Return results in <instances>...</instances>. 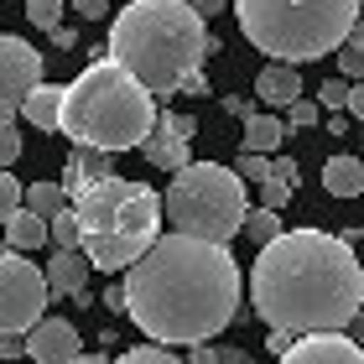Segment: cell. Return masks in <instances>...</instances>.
Listing matches in <instances>:
<instances>
[{
  "label": "cell",
  "instance_id": "obj_44",
  "mask_svg": "<svg viewBox=\"0 0 364 364\" xmlns=\"http://www.w3.org/2000/svg\"><path fill=\"white\" fill-rule=\"evenodd\" d=\"M73 364H109V359H105V354H78Z\"/></svg>",
  "mask_w": 364,
  "mask_h": 364
},
{
  "label": "cell",
  "instance_id": "obj_33",
  "mask_svg": "<svg viewBox=\"0 0 364 364\" xmlns=\"http://www.w3.org/2000/svg\"><path fill=\"white\" fill-rule=\"evenodd\" d=\"M156 120H161V125H167V130H177V136H182V141H193V130H198V125L188 120V114H156Z\"/></svg>",
  "mask_w": 364,
  "mask_h": 364
},
{
  "label": "cell",
  "instance_id": "obj_42",
  "mask_svg": "<svg viewBox=\"0 0 364 364\" xmlns=\"http://www.w3.org/2000/svg\"><path fill=\"white\" fill-rule=\"evenodd\" d=\"M182 89H188V94H208V73H193V78H188Z\"/></svg>",
  "mask_w": 364,
  "mask_h": 364
},
{
  "label": "cell",
  "instance_id": "obj_18",
  "mask_svg": "<svg viewBox=\"0 0 364 364\" xmlns=\"http://www.w3.org/2000/svg\"><path fill=\"white\" fill-rule=\"evenodd\" d=\"M281 141H291V125L281 120V114H250V120H245V151H281Z\"/></svg>",
  "mask_w": 364,
  "mask_h": 364
},
{
  "label": "cell",
  "instance_id": "obj_27",
  "mask_svg": "<svg viewBox=\"0 0 364 364\" xmlns=\"http://www.w3.org/2000/svg\"><path fill=\"white\" fill-rule=\"evenodd\" d=\"M114 364H188V359H177V354H167V349H156V343H146V349H125Z\"/></svg>",
  "mask_w": 364,
  "mask_h": 364
},
{
  "label": "cell",
  "instance_id": "obj_20",
  "mask_svg": "<svg viewBox=\"0 0 364 364\" xmlns=\"http://www.w3.org/2000/svg\"><path fill=\"white\" fill-rule=\"evenodd\" d=\"M26 208L42 213V219H58V213L68 208V188H63V182H31L26 188Z\"/></svg>",
  "mask_w": 364,
  "mask_h": 364
},
{
  "label": "cell",
  "instance_id": "obj_28",
  "mask_svg": "<svg viewBox=\"0 0 364 364\" xmlns=\"http://www.w3.org/2000/svg\"><path fill=\"white\" fill-rule=\"evenodd\" d=\"M235 172H240L245 182H266V177L276 172V161H266V156H260V151H245V156H240V167H235Z\"/></svg>",
  "mask_w": 364,
  "mask_h": 364
},
{
  "label": "cell",
  "instance_id": "obj_16",
  "mask_svg": "<svg viewBox=\"0 0 364 364\" xmlns=\"http://www.w3.org/2000/svg\"><path fill=\"white\" fill-rule=\"evenodd\" d=\"M47 240H53V219L31 213L26 203L11 213V224H6V245H11V250H21V255H26V250H42Z\"/></svg>",
  "mask_w": 364,
  "mask_h": 364
},
{
  "label": "cell",
  "instance_id": "obj_43",
  "mask_svg": "<svg viewBox=\"0 0 364 364\" xmlns=\"http://www.w3.org/2000/svg\"><path fill=\"white\" fill-rule=\"evenodd\" d=\"M188 364H213V349H203V343H193V354H188Z\"/></svg>",
  "mask_w": 364,
  "mask_h": 364
},
{
  "label": "cell",
  "instance_id": "obj_46",
  "mask_svg": "<svg viewBox=\"0 0 364 364\" xmlns=\"http://www.w3.org/2000/svg\"><path fill=\"white\" fill-rule=\"evenodd\" d=\"M6 255H11V245H6V240H0V260H6Z\"/></svg>",
  "mask_w": 364,
  "mask_h": 364
},
{
  "label": "cell",
  "instance_id": "obj_19",
  "mask_svg": "<svg viewBox=\"0 0 364 364\" xmlns=\"http://www.w3.org/2000/svg\"><path fill=\"white\" fill-rule=\"evenodd\" d=\"M323 188L333 198H359L364 193V161L359 156H328L323 161Z\"/></svg>",
  "mask_w": 364,
  "mask_h": 364
},
{
  "label": "cell",
  "instance_id": "obj_11",
  "mask_svg": "<svg viewBox=\"0 0 364 364\" xmlns=\"http://www.w3.org/2000/svg\"><path fill=\"white\" fill-rule=\"evenodd\" d=\"M26 354L37 364H73L78 359V328L68 318H42L26 333Z\"/></svg>",
  "mask_w": 364,
  "mask_h": 364
},
{
  "label": "cell",
  "instance_id": "obj_34",
  "mask_svg": "<svg viewBox=\"0 0 364 364\" xmlns=\"http://www.w3.org/2000/svg\"><path fill=\"white\" fill-rule=\"evenodd\" d=\"M213 364H250V349H235V343H224V349H213Z\"/></svg>",
  "mask_w": 364,
  "mask_h": 364
},
{
  "label": "cell",
  "instance_id": "obj_23",
  "mask_svg": "<svg viewBox=\"0 0 364 364\" xmlns=\"http://www.w3.org/2000/svg\"><path fill=\"white\" fill-rule=\"evenodd\" d=\"M26 16H31V26L58 31L63 26V0H26Z\"/></svg>",
  "mask_w": 364,
  "mask_h": 364
},
{
  "label": "cell",
  "instance_id": "obj_25",
  "mask_svg": "<svg viewBox=\"0 0 364 364\" xmlns=\"http://www.w3.org/2000/svg\"><path fill=\"white\" fill-rule=\"evenodd\" d=\"M287 203H291V182L271 172L266 182H260V208H276V213H281V208H287Z\"/></svg>",
  "mask_w": 364,
  "mask_h": 364
},
{
  "label": "cell",
  "instance_id": "obj_40",
  "mask_svg": "<svg viewBox=\"0 0 364 364\" xmlns=\"http://www.w3.org/2000/svg\"><path fill=\"white\" fill-rule=\"evenodd\" d=\"M291 343H296L291 333H276V328H271V343H266V349H276V359H281V354H287V349H291Z\"/></svg>",
  "mask_w": 364,
  "mask_h": 364
},
{
  "label": "cell",
  "instance_id": "obj_39",
  "mask_svg": "<svg viewBox=\"0 0 364 364\" xmlns=\"http://www.w3.org/2000/svg\"><path fill=\"white\" fill-rule=\"evenodd\" d=\"M188 6H193L198 16H219V11L229 6V0H188Z\"/></svg>",
  "mask_w": 364,
  "mask_h": 364
},
{
  "label": "cell",
  "instance_id": "obj_41",
  "mask_svg": "<svg viewBox=\"0 0 364 364\" xmlns=\"http://www.w3.org/2000/svg\"><path fill=\"white\" fill-rule=\"evenodd\" d=\"M276 177H287V182H296V161H291V156H276Z\"/></svg>",
  "mask_w": 364,
  "mask_h": 364
},
{
  "label": "cell",
  "instance_id": "obj_2",
  "mask_svg": "<svg viewBox=\"0 0 364 364\" xmlns=\"http://www.w3.org/2000/svg\"><path fill=\"white\" fill-rule=\"evenodd\" d=\"M250 302L276 333H343L364 307V266L343 235L287 229L281 240L260 245Z\"/></svg>",
  "mask_w": 364,
  "mask_h": 364
},
{
  "label": "cell",
  "instance_id": "obj_13",
  "mask_svg": "<svg viewBox=\"0 0 364 364\" xmlns=\"http://www.w3.org/2000/svg\"><path fill=\"white\" fill-rule=\"evenodd\" d=\"M89 271H94V266H89L84 250H58V255L42 266L53 296H84V291H89Z\"/></svg>",
  "mask_w": 364,
  "mask_h": 364
},
{
  "label": "cell",
  "instance_id": "obj_35",
  "mask_svg": "<svg viewBox=\"0 0 364 364\" xmlns=\"http://www.w3.org/2000/svg\"><path fill=\"white\" fill-rule=\"evenodd\" d=\"M224 114H235V120H250V114H255V105H250V99H224Z\"/></svg>",
  "mask_w": 364,
  "mask_h": 364
},
{
  "label": "cell",
  "instance_id": "obj_36",
  "mask_svg": "<svg viewBox=\"0 0 364 364\" xmlns=\"http://www.w3.org/2000/svg\"><path fill=\"white\" fill-rule=\"evenodd\" d=\"M105 307L125 312V281H109V291H105Z\"/></svg>",
  "mask_w": 364,
  "mask_h": 364
},
{
  "label": "cell",
  "instance_id": "obj_38",
  "mask_svg": "<svg viewBox=\"0 0 364 364\" xmlns=\"http://www.w3.org/2000/svg\"><path fill=\"white\" fill-rule=\"evenodd\" d=\"M349 114H354V120H364V78L349 89Z\"/></svg>",
  "mask_w": 364,
  "mask_h": 364
},
{
  "label": "cell",
  "instance_id": "obj_24",
  "mask_svg": "<svg viewBox=\"0 0 364 364\" xmlns=\"http://www.w3.org/2000/svg\"><path fill=\"white\" fill-rule=\"evenodd\" d=\"M53 245L58 250H78V213H73V203L53 219Z\"/></svg>",
  "mask_w": 364,
  "mask_h": 364
},
{
  "label": "cell",
  "instance_id": "obj_7",
  "mask_svg": "<svg viewBox=\"0 0 364 364\" xmlns=\"http://www.w3.org/2000/svg\"><path fill=\"white\" fill-rule=\"evenodd\" d=\"M161 213H167V224L177 235H198V240L224 245L245 229L250 198H245V182L235 167H224V161H188L182 172H172Z\"/></svg>",
  "mask_w": 364,
  "mask_h": 364
},
{
  "label": "cell",
  "instance_id": "obj_30",
  "mask_svg": "<svg viewBox=\"0 0 364 364\" xmlns=\"http://www.w3.org/2000/svg\"><path fill=\"white\" fill-rule=\"evenodd\" d=\"M16 156H21V136H16L11 120H0V172H11Z\"/></svg>",
  "mask_w": 364,
  "mask_h": 364
},
{
  "label": "cell",
  "instance_id": "obj_5",
  "mask_svg": "<svg viewBox=\"0 0 364 364\" xmlns=\"http://www.w3.org/2000/svg\"><path fill=\"white\" fill-rule=\"evenodd\" d=\"M73 213H78V250L89 255L94 271H130L136 260L161 240V198L146 182L130 177H99L84 193H73Z\"/></svg>",
  "mask_w": 364,
  "mask_h": 364
},
{
  "label": "cell",
  "instance_id": "obj_17",
  "mask_svg": "<svg viewBox=\"0 0 364 364\" xmlns=\"http://www.w3.org/2000/svg\"><path fill=\"white\" fill-rule=\"evenodd\" d=\"M63 94H68V89H58V84H37V89L21 99V114H26V120L37 125V130H58V125H63Z\"/></svg>",
  "mask_w": 364,
  "mask_h": 364
},
{
  "label": "cell",
  "instance_id": "obj_1",
  "mask_svg": "<svg viewBox=\"0 0 364 364\" xmlns=\"http://www.w3.org/2000/svg\"><path fill=\"white\" fill-rule=\"evenodd\" d=\"M125 312L151 343H208L240 312V266L224 245L172 229L125 271Z\"/></svg>",
  "mask_w": 364,
  "mask_h": 364
},
{
  "label": "cell",
  "instance_id": "obj_6",
  "mask_svg": "<svg viewBox=\"0 0 364 364\" xmlns=\"http://www.w3.org/2000/svg\"><path fill=\"white\" fill-rule=\"evenodd\" d=\"M235 16L255 53L302 68L349 42L359 26V0H235Z\"/></svg>",
  "mask_w": 364,
  "mask_h": 364
},
{
  "label": "cell",
  "instance_id": "obj_32",
  "mask_svg": "<svg viewBox=\"0 0 364 364\" xmlns=\"http://www.w3.org/2000/svg\"><path fill=\"white\" fill-rule=\"evenodd\" d=\"M26 354V333H0V359H21Z\"/></svg>",
  "mask_w": 364,
  "mask_h": 364
},
{
  "label": "cell",
  "instance_id": "obj_26",
  "mask_svg": "<svg viewBox=\"0 0 364 364\" xmlns=\"http://www.w3.org/2000/svg\"><path fill=\"white\" fill-rule=\"evenodd\" d=\"M338 73L349 78V84H359V78H364V47H359L354 37L338 47Z\"/></svg>",
  "mask_w": 364,
  "mask_h": 364
},
{
  "label": "cell",
  "instance_id": "obj_4",
  "mask_svg": "<svg viewBox=\"0 0 364 364\" xmlns=\"http://www.w3.org/2000/svg\"><path fill=\"white\" fill-rule=\"evenodd\" d=\"M63 136L94 151H141L156 130V94L114 58H94L63 94Z\"/></svg>",
  "mask_w": 364,
  "mask_h": 364
},
{
  "label": "cell",
  "instance_id": "obj_47",
  "mask_svg": "<svg viewBox=\"0 0 364 364\" xmlns=\"http://www.w3.org/2000/svg\"><path fill=\"white\" fill-rule=\"evenodd\" d=\"M359 16H364V0H359Z\"/></svg>",
  "mask_w": 364,
  "mask_h": 364
},
{
  "label": "cell",
  "instance_id": "obj_8",
  "mask_svg": "<svg viewBox=\"0 0 364 364\" xmlns=\"http://www.w3.org/2000/svg\"><path fill=\"white\" fill-rule=\"evenodd\" d=\"M47 302H53V287H47L42 266L11 250L0 260V333H31L47 318Z\"/></svg>",
  "mask_w": 364,
  "mask_h": 364
},
{
  "label": "cell",
  "instance_id": "obj_45",
  "mask_svg": "<svg viewBox=\"0 0 364 364\" xmlns=\"http://www.w3.org/2000/svg\"><path fill=\"white\" fill-rule=\"evenodd\" d=\"M354 328H359V343H364V307H359V318H354Z\"/></svg>",
  "mask_w": 364,
  "mask_h": 364
},
{
  "label": "cell",
  "instance_id": "obj_22",
  "mask_svg": "<svg viewBox=\"0 0 364 364\" xmlns=\"http://www.w3.org/2000/svg\"><path fill=\"white\" fill-rule=\"evenodd\" d=\"M26 203V188L16 182L11 172H0V235H6V224H11V213Z\"/></svg>",
  "mask_w": 364,
  "mask_h": 364
},
{
  "label": "cell",
  "instance_id": "obj_10",
  "mask_svg": "<svg viewBox=\"0 0 364 364\" xmlns=\"http://www.w3.org/2000/svg\"><path fill=\"white\" fill-rule=\"evenodd\" d=\"M281 364H364V343L343 333H307L281 354Z\"/></svg>",
  "mask_w": 364,
  "mask_h": 364
},
{
  "label": "cell",
  "instance_id": "obj_37",
  "mask_svg": "<svg viewBox=\"0 0 364 364\" xmlns=\"http://www.w3.org/2000/svg\"><path fill=\"white\" fill-rule=\"evenodd\" d=\"M109 0H73V16H105Z\"/></svg>",
  "mask_w": 364,
  "mask_h": 364
},
{
  "label": "cell",
  "instance_id": "obj_15",
  "mask_svg": "<svg viewBox=\"0 0 364 364\" xmlns=\"http://www.w3.org/2000/svg\"><path fill=\"white\" fill-rule=\"evenodd\" d=\"M109 151H94V146H73L68 151V172H63V188H68V203H73V193H84L89 182L99 177H109Z\"/></svg>",
  "mask_w": 364,
  "mask_h": 364
},
{
  "label": "cell",
  "instance_id": "obj_31",
  "mask_svg": "<svg viewBox=\"0 0 364 364\" xmlns=\"http://www.w3.org/2000/svg\"><path fill=\"white\" fill-rule=\"evenodd\" d=\"M287 125H291V130H307V125H318V99H296V105L287 109Z\"/></svg>",
  "mask_w": 364,
  "mask_h": 364
},
{
  "label": "cell",
  "instance_id": "obj_29",
  "mask_svg": "<svg viewBox=\"0 0 364 364\" xmlns=\"http://www.w3.org/2000/svg\"><path fill=\"white\" fill-rule=\"evenodd\" d=\"M349 78H328V84L318 89V99H323V109H349Z\"/></svg>",
  "mask_w": 364,
  "mask_h": 364
},
{
  "label": "cell",
  "instance_id": "obj_12",
  "mask_svg": "<svg viewBox=\"0 0 364 364\" xmlns=\"http://www.w3.org/2000/svg\"><path fill=\"white\" fill-rule=\"evenodd\" d=\"M255 99L271 109H291L296 99H302V68H291V63H266L255 78Z\"/></svg>",
  "mask_w": 364,
  "mask_h": 364
},
{
  "label": "cell",
  "instance_id": "obj_48",
  "mask_svg": "<svg viewBox=\"0 0 364 364\" xmlns=\"http://www.w3.org/2000/svg\"><path fill=\"white\" fill-rule=\"evenodd\" d=\"M6 364H21V359H6Z\"/></svg>",
  "mask_w": 364,
  "mask_h": 364
},
{
  "label": "cell",
  "instance_id": "obj_9",
  "mask_svg": "<svg viewBox=\"0 0 364 364\" xmlns=\"http://www.w3.org/2000/svg\"><path fill=\"white\" fill-rule=\"evenodd\" d=\"M42 63H47V58H42L26 37L0 31V120L21 114V99L42 84Z\"/></svg>",
  "mask_w": 364,
  "mask_h": 364
},
{
  "label": "cell",
  "instance_id": "obj_21",
  "mask_svg": "<svg viewBox=\"0 0 364 364\" xmlns=\"http://www.w3.org/2000/svg\"><path fill=\"white\" fill-rule=\"evenodd\" d=\"M245 235H250L255 245H271V240L287 235V229H281V213L276 208H250V213H245Z\"/></svg>",
  "mask_w": 364,
  "mask_h": 364
},
{
  "label": "cell",
  "instance_id": "obj_3",
  "mask_svg": "<svg viewBox=\"0 0 364 364\" xmlns=\"http://www.w3.org/2000/svg\"><path fill=\"white\" fill-rule=\"evenodd\" d=\"M208 47L213 37L188 0H130L109 26V58L156 99L177 94L193 73H203Z\"/></svg>",
  "mask_w": 364,
  "mask_h": 364
},
{
  "label": "cell",
  "instance_id": "obj_14",
  "mask_svg": "<svg viewBox=\"0 0 364 364\" xmlns=\"http://www.w3.org/2000/svg\"><path fill=\"white\" fill-rule=\"evenodd\" d=\"M141 156L151 161V167H161V172H182V167L193 161V156H188V141H182L177 130H167L161 120H156V130H151V136L141 141Z\"/></svg>",
  "mask_w": 364,
  "mask_h": 364
}]
</instances>
